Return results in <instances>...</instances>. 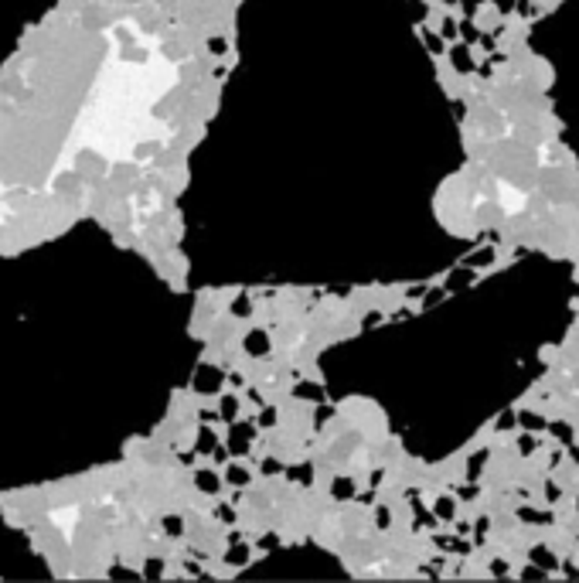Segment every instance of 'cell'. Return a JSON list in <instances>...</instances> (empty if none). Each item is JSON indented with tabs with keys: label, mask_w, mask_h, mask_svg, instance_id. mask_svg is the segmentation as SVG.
<instances>
[{
	"label": "cell",
	"mask_w": 579,
	"mask_h": 583,
	"mask_svg": "<svg viewBox=\"0 0 579 583\" xmlns=\"http://www.w3.org/2000/svg\"><path fill=\"white\" fill-rule=\"evenodd\" d=\"M198 488L201 491H215L218 488V478H215L212 471H201V474H198Z\"/></svg>",
	"instance_id": "6da1fadb"
},
{
	"label": "cell",
	"mask_w": 579,
	"mask_h": 583,
	"mask_svg": "<svg viewBox=\"0 0 579 583\" xmlns=\"http://www.w3.org/2000/svg\"><path fill=\"white\" fill-rule=\"evenodd\" d=\"M222 402H225V406H222V413H225V416H235V399L228 396V399H222Z\"/></svg>",
	"instance_id": "7a4b0ae2"
},
{
	"label": "cell",
	"mask_w": 579,
	"mask_h": 583,
	"mask_svg": "<svg viewBox=\"0 0 579 583\" xmlns=\"http://www.w3.org/2000/svg\"><path fill=\"white\" fill-rule=\"evenodd\" d=\"M218 519H225V522H232V519H235V515H232V508H225V505H222V508H218Z\"/></svg>",
	"instance_id": "3957f363"
},
{
	"label": "cell",
	"mask_w": 579,
	"mask_h": 583,
	"mask_svg": "<svg viewBox=\"0 0 579 583\" xmlns=\"http://www.w3.org/2000/svg\"><path fill=\"white\" fill-rule=\"evenodd\" d=\"M228 478H232V481H235V485H242V481H245V471H239V467H235V471H232V474H228Z\"/></svg>",
	"instance_id": "277c9868"
}]
</instances>
